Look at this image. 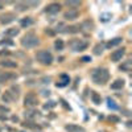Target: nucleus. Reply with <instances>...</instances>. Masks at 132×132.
Wrapping results in <instances>:
<instances>
[{
	"instance_id": "1",
	"label": "nucleus",
	"mask_w": 132,
	"mask_h": 132,
	"mask_svg": "<svg viewBox=\"0 0 132 132\" xmlns=\"http://www.w3.org/2000/svg\"><path fill=\"white\" fill-rule=\"evenodd\" d=\"M91 78L96 85H104L110 78V73L107 69H95L91 73Z\"/></svg>"
},
{
	"instance_id": "2",
	"label": "nucleus",
	"mask_w": 132,
	"mask_h": 132,
	"mask_svg": "<svg viewBox=\"0 0 132 132\" xmlns=\"http://www.w3.org/2000/svg\"><path fill=\"white\" fill-rule=\"evenodd\" d=\"M40 44V38L37 37V36H35V35H27V36H24L23 38H21V45H23L24 48H27V49H29V48H35V46H37Z\"/></svg>"
},
{
	"instance_id": "3",
	"label": "nucleus",
	"mask_w": 132,
	"mask_h": 132,
	"mask_svg": "<svg viewBox=\"0 0 132 132\" xmlns=\"http://www.w3.org/2000/svg\"><path fill=\"white\" fill-rule=\"evenodd\" d=\"M36 58L40 63L42 65H50L53 62V56H52V53L49 50H38L37 54H36Z\"/></svg>"
},
{
	"instance_id": "4",
	"label": "nucleus",
	"mask_w": 132,
	"mask_h": 132,
	"mask_svg": "<svg viewBox=\"0 0 132 132\" xmlns=\"http://www.w3.org/2000/svg\"><path fill=\"white\" fill-rule=\"evenodd\" d=\"M89 46V42L85 40H73L70 42V48L73 52H83Z\"/></svg>"
},
{
	"instance_id": "5",
	"label": "nucleus",
	"mask_w": 132,
	"mask_h": 132,
	"mask_svg": "<svg viewBox=\"0 0 132 132\" xmlns=\"http://www.w3.org/2000/svg\"><path fill=\"white\" fill-rule=\"evenodd\" d=\"M38 104V99H37V95L33 94V93H29L25 98H24V106L25 107H29V108H33Z\"/></svg>"
},
{
	"instance_id": "6",
	"label": "nucleus",
	"mask_w": 132,
	"mask_h": 132,
	"mask_svg": "<svg viewBox=\"0 0 132 132\" xmlns=\"http://www.w3.org/2000/svg\"><path fill=\"white\" fill-rule=\"evenodd\" d=\"M16 19L15 13L12 12H7V13H3V15H0V24H3V25H8L11 24L12 21Z\"/></svg>"
},
{
	"instance_id": "7",
	"label": "nucleus",
	"mask_w": 132,
	"mask_h": 132,
	"mask_svg": "<svg viewBox=\"0 0 132 132\" xmlns=\"http://www.w3.org/2000/svg\"><path fill=\"white\" fill-rule=\"evenodd\" d=\"M124 54H126V48H119V49H116L111 53V57L110 58H111L112 62H118V61H120L123 58Z\"/></svg>"
},
{
	"instance_id": "8",
	"label": "nucleus",
	"mask_w": 132,
	"mask_h": 132,
	"mask_svg": "<svg viewBox=\"0 0 132 132\" xmlns=\"http://www.w3.org/2000/svg\"><path fill=\"white\" fill-rule=\"evenodd\" d=\"M78 16H79V12L77 9H69L63 13V19L66 20H75V19H78Z\"/></svg>"
},
{
	"instance_id": "9",
	"label": "nucleus",
	"mask_w": 132,
	"mask_h": 132,
	"mask_svg": "<svg viewBox=\"0 0 132 132\" xmlns=\"http://www.w3.org/2000/svg\"><path fill=\"white\" fill-rule=\"evenodd\" d=\"M60 11H61V5L58 3H53V4H50V5L46 7L45 12L46 13H50V15H54V13H58Z\"/></svg>"
},
{
	"instance_id": "10",
	"label": "nucleus",
	"mask_w": 132,
	"mask_h": 132,
	"mask_svg": "<svg viewBox=\"0 0 132 132\" xmlns=\"http://www.w3.org/2000/svg\"><path fill=\"white\" fill-rule=\"evenodd\" d=\"M65 129L68 132H86V129L78 124H66L65 126Z\"/></svg>"
},
{
	"instance_id": "11",
	"label": "nucleus",
	"mask_w": 132,
	"mask_h": 132,
	"mask_svg": "<svg viewBox=\"0 0 132 132\" xmlns=\"http://www.w3.org/2000/svg\"><path fill=\"white\" fill-rule=\"evenodd\" d=\"M0 66L8 68V69H15V68H17V62L11 61V60H3V61H0Z\"/></svg>"
},
{
	"instance_id": "12",
	"label": "nucleus",
	"mask_w": 132,
	"mask_h": 132,
	"mask_svg": "<svg viewBox=\"0 0 132 132\" xmlns=\"http://www.w3.org/2000/svg\"><path fill=\"white\" fill-rule=\"evenodd\" d=\"M16 74H11V73H0V83H4L9 79H15Z\"/></svg>"
},
{
	"instance_id": "13",
	"label": "nucleus",
	"mask_w": 132,
	"mask_h": 132,
	"mask_svg": "<svg viewBox=\"0 0 132 132\" xmlns=\"http://www.w3.org/2000/svg\"><path fill=\"white\" fill-rule=\"evenodd\" d=\"M122 41H123L122 37H115V38H112L111 41H108V42H107L106 48L111 49V48H114V46H118V45H120V44H122Z\"/></svg>"
},
{
	"instance_id": "14",
	"label": "nucleus",
	"mask_w": 132,
	"mask_h": 132,
	"mask_svg": "<svg viewBox=\"0 0 132 132\" xmlns=\"http://www.w3.org/2000/svg\"><path fill=\"white\" fill-rule=\"evenodd\" d=\"M70 82V77L68 74H61V82L57 83V87H65V86H68Z\"/></svg>"
},
{
	"instance_id": "15",
	"label": "nucleus",
	"mask_w": 132,
	"mask_h": 132,
	"mask_svg": "<svg viewBox=\"0 0 132 132\" xmlns=\"http://www.w3.org/2000/svg\"><path fill=\"white\" fill-rule=\"evenodd\" d=\"M15 99H17L12 93L11 91H5L4 94H3V102H5V103H9V102H13Z\"/></svg>"
},
{
	"instance_id": "16",
	"label": "nucleus",
	"mask_w": 132,
	"mask_h": 132,
	"mask_svg": "<svg viewBox=\"0 0 132 132\" xmlns=\"http://www.w3.org/2000/svg\"><path fill=\"white\" fill-rule=\"evenodd\" d=\"M23 127L30 128V129H40V126L36 124L35 122H32V120H25V122H23Z\"/></svg>"
},
{
	"instance_id": "17",
	"label": "nucleus",
	"mask_w": 132,
	"mask_h": 132,
	"mask_svg": "<svg viewBox=\"0 0 132 132\" xmlns=\"http://www.w3.org/2000/svg\"><path fill=\"white\" fill-rule=\"evenodd\" d=\"M123 87H124V79H116L115 82L111 83L112 90H119V89H123Z\"/></svg>"
},
{
	"instance_id": "18",
	"label": "nucleus",
	"mask_w": 132,
	"mask_h": 132,
	"mask_svg": "<svg viewBox=\"0 0 132 132\" xmlns=\"http://www.w3.org/2000/svg\"><path fill=\"white\" fill-rule=\"evenodd\" d=\"M81 30V25H71V27H65L62 32L65 33H78Z\"/></svg>"
},
{
	"instance_id": "19",
	"label": "nucleus",
	"mask_w": 132,
	"mask_h": 132,
	"mask_svg": "<svg viewBox=\"0 0 132 132\" xmlns=\"http://www.w3.org/2000/svg\"><path fill=\"white\" fill-rule=\"evenodd\" d=\"M33 24V19L32 17H24L20 20V25L23 28H27V27H30Z\"/></svg>"
},
{
	"instance_id": "20",
	"label": "nucleus",
	"mask_w": 132,
	"mask_h": 132,
	"mask_svg": "<svg viewBox=\"0 0 132 132\" xmlns=\"http://www.w3.org/2000/svg\"><path fill=\"white\" fill-rule=\"evenodd\" d=\"M91 101H93L94 104H101L102 103V98H101V95H99L98 93L91 91Z\"/></svg>"
},
{
	"instance_id": "21",
	"label": "nucleus",
	"mask_w": 132,
	"mask_h": 132,
	"mask_svg": "<svg viewBox=\"0 0 132 132\" xmlns=\"http://www.w3.org/2000/svg\"><path fill=\"white\" fill-rule=\"evenodd\" d=\"M20 33V29H17V28H9V29H7V32H5V36H8V37H15V36H17Z\"/></svg>"
},
{
	"instance_id": "22",
	"label": "nucleus",
	"mask_w": 132,
	"mask_h": 132,
	"mask_svg": "<svg viewBox=\"0 0 132 132\" xmlns=\"http://www.w3.org/2000/svg\"><path fill=\"white\" fill-rule=\"evenodd\" d=\"M93 28H94V23L90 21V20H86L81 25V29H86V30H93Z\"/></svg>"
},
{
	"instance_id": "23",
	"label": "nucleus",
	"mask_w": 132,
	"mask_h": 132,
	"mask_svg": "<svg viewBox=\"0 0 132 132\" xmlns=\"http://www.w3.org/2000/svg\"><path fill=\"white\" fill-rule=\"evenodd\" d=\"M40 116V111H36V110H29V111H25V118L32 119V118H36Z\"/></svg>"
},
{
	"instance_id": "24",
	"label": "nucleus",
	"mask_w": 132,
	"mask_h": 132,
	"mask_svg": "<svg viewBox=\"0 0 132 132\" xmlns=\"http://www.w3.org/2000/svg\"><path fill=\"white\" fill-rule=\"evenodd\" d=\"M103 44H98V45H95V48H94V54L95 56H101V54L103 53Z\"/></svg>"
},
{
	"instance_id": "25",
	"label": "nucleus",
	"mask_w": 132,
	"mask_h": 132,
	"mask_svg": "<svg viewBox=\"0 0 132 132\" xmlns=\"http://www.w3.org/2000/svg\"><path fill=\"white\" fill-rule=\"evenodd\" d=\"M131 68H132V61H127L126 63H123L122 66H120V70H123V71H129L131 70Z\"/></svg>"
},
{
	"instance_id": "26",
	"label": "nucleus",
	"mask_w": 132,
	"mask_h": 132,
	"mask_svg": "<svg viewBox=\"0 0 132 132\" xmlns=\"http://www.w3.org/2000/svg\"><path fill=\"white\" fill-rule=\"evenodd\" d=\"M65 46V44L62 40H56V42H54V48H56V50H62Z\"/></svg>"
},
{
	"instance_id": "27",
	"label": "nucleus",
	"mask_w": 132,
	"mask_h": 132,
	"mask_svg": "<svg viewBox=\"0 0 132 132\" xmlns=\"http://www.w3.org/2000/svg\"><path fill=\"white\" fill-rule=\"evenodd\" d=\"M57 106V102H54V101H49V102H46L45 104H44V108L45 110H50V108H54Z\"/></svg>"
},
{
	"instance_id": "28",
	"label": "nucleus",
	"mask_w": 132,
	"mask_h": 132,
	"mask_svg": "<svg viewBox=\"0 0 132 132\" xmlns=\"http://www.w3.org/2000/svg\"><path fill=\"white\" fill-rule=\"evenodd\" d=\"M66 5L70 7V8H75V7L81 5V2H73V0H69V2H66Z\"/></svg>"
},
{
	"instance_id": "29",
	"label": "nucleus",
	"mask_w": 132,
	"mask_h": 132,
	"mask_svg": "<svg viewBox=\"0 0 132 132\" xmlns=\"http://www.w3.org/2000/svg\"><path fill=\"white\" fill-rule=\"evenodd\" d=\"M16 8H17L19 11H27L29 7L27 5V3H17V4H16Z\"/></svg>"
},
{
	"instance_id": "30",
	"label": "nucleus",
	"mask_w": 132,
	"mask_h": 132,
	"mask_svg": "<svg viewBox=\"0 0 132 132\" xmlns=\"http://www.w3.org/2000/svg\"><path fill=\"white\" fill-rule=\"evenodd\" d=\"M107 103H108V107H110V108H112V110H118V106L115 104V102L112 101L111 98H108V99H107Z\"/></svg>"
},
{
	"instance_id": "31",
	"label": "nucleus",
	"mask_w": 132,
	"mask_h": 132,
	"mask_svg": "<svg viewBox=\"0 0 132 132\" xmlns=\"http://www.w3.org/2000/svg\"><path fill=\"white\" fill-rule=\"evenodd\" d=\"M110 19H111V13H103V15H101V21H103V23H107Z\"/></svg>"
},
{
	"instance_id": "32",
	"label": "nucleus",
	"mask_w": 132,
	"mask_h": 132,
	"mask_svg": "<svg viewBox=\"0 0 132 132\" xmlns=\"http://www.w3.org/2000/svg\"><path fill=\"white\" fill-rule=\"evenodd\" d=\"M108 120H110V122H112V123H119L120 118L116 116V115H111V116H108Z\"/></svg>"
},
{
	"instance_id": "33",
	"label": "nucleus",
	"mask_w": 132,
	"mask_h": 132,
	"mask_svg": "<svg viewBox=\"0 0 132 132\" xmlns=\"http://www.w3.org/2000/svg\"><path fill=\"white\" fill-rule=\"evenodd\" d=\"M0 45H9V46H12V45H13V41H9V40H3V41H0Z\"/></svg>"
},
{
	"instance_id": "34",
	"label": "nucleus",
	"mask_w": 132,
	"mask_h": 132,
	"mask_svg": "<svg viewBox=\"0 0 132 132\" xmlns=\"http://www.w3.org/2000/svg\"><path fill=\"white\" fill-rule=\"evenodd\" d=\"M81 61H82V62H90V61H91V57H89V56H83V57L81 58Z\"/></svg>"
},
{
	"instance_id": "35",
	"label": "nucleus",
	"mask_w": 132,
	"mask_h": 132,
	"mask_svg": "<svg viewBox=\"0 0 132 132\" xmlns=\"http://www.w3.org/2000/svg\"><path fill=\"white\" fill-rule=\"evenodd\" d=\"M41 95H44V96H49V95H50V91H49V90H42V91H41Z\"/></svg>"
},
{
	"instance_id": "36",
	"label": "nucleus",
	"mask_w": 132,
	"mask_h": 132,
	"mask_svg": "<svg viewBox=\"0 0 132 132\" xmlns=\"http://www.w3.org/2000/svg\"><path fill=\"white\" fill-rule=\"evenodd\" d=\"M0 111H4V112H9V108H7V107H3V106H0Z\"/></svg>"
},
{
	"instance_id": "37",
	"label": "nucleus",
	"mask_w": 132,
	"mask_h": 132,
	"mask_svg": "<svg viewBox=\"0 0 132 132\" xmlns=\"http://www.w3.org/2000/svg\"><path fill=\"white\" fill-rule=\"evenodd\" d=\"M49 81H50L49 77H48V78H44V79H42V83H49Z\"/></svg>"
},
{
	"instance_id": "38",
	"label": "nucleus",
	"mask_w": 132,
	"mask_h": 132,
	"mask_svg": "<svg viewBox=\"0 0 132 132\" xmlns=\"http://www.w3.org/2000/svg\"><path fill=\"white\" fill-rule=\"evenodd\" d=\"M46 35H49V36H53V35H54V32H52V30H48V29H46Z\"/></svg>"
},
{
	"instance_id": "39",
	"label": "nucleus",
	"mask_w": 132,
	"mask_h": 132,
	"mask_svg": "<svg viewBox=\"0 0 132 132\" xmlns=\"http://www.w3.org/2000/svg\"><path fill=\"white\" fill-rule=\"evenodd\" d=\"M3 54H5V56H8V54H9V52H0V56H3Z\"/></svg>"
},
{
	"instance_id": "40",
	"label": "nucleus",
	"mask_w": 132,
	"mask_h": 132,
	"mask_svg": "<svg viewBox=\"0 0 132 132\" xmlns=\"http://www.w3.org/2000/svg\"><path fill=\"white\" fill-rule=\"evenodd\" d=\"M0 120H7V116H4V115H0Z\"/></svg>"
},
{
	"instance_id": "41",
	"label": "nucleus",
	"mask_w": 132,
	"mask_h": 132,
	"mask_svg": "<svg viewBox=\"0 0 132 132\" xmlns=\"http://www.w3.org/2000/svg\"><path fill=\"white\" fill-rule=\"evenodd\" d=\"M12 120H13V122H17L19 118H17V116H13V118H12Z\"/></svg>"
},
{
	"instance_id": "42",
	"label": "nucleus",
	"mask_w": 132,
	"mask_h": 132,
	"mask_svg": "<svg viewBox=\"0 0 132 132\" xmlns=\"http://www.w3.org/2000/svg\"><path fill=\"white\" fill-rule=\"evenodd\" d=\"M2 8H4V4H3V3H0V9H2Z\"/></svg>"
},
{
	"instance_id": "43",
	"label": "nucleus",
	"mask_w": 132,
	"mask_h": 132,
	"mask_svg": "<svg viewBox=\"0 0 132 132\" xmlns=\"http://www.w3.org/2000/svg\"><path fill=\"white\" fill-rule=\"evenodd\" d=\"M99 132H108V131H99Z\"/></svg>"
}]
</instances>
